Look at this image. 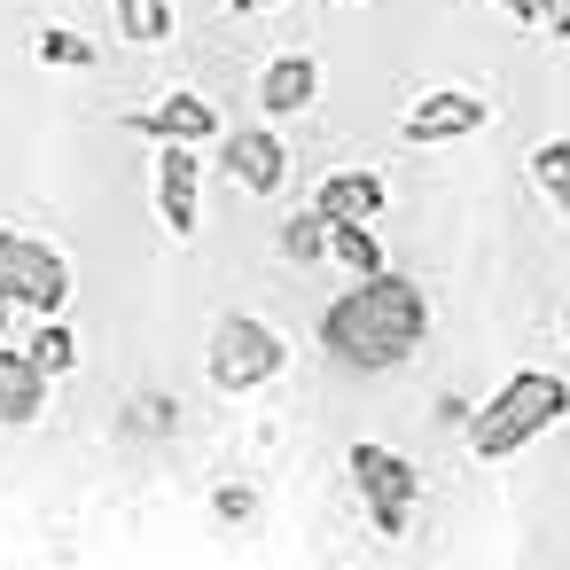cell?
Returning a JSON list of instances; mask_svg holds the SVG:
<instances>
[{
  "label": "cell",
  "mask_w": 570,
  "mask_h": 570,
  "mask_svg": "<svg viewBox=\"0 0 570 570\" xmlns=\"http://www.w3.org/2000/svg\"><path fill=\"white\" fill-rule=\"evenodd\" d=\"M430 344V297L414 274L383 266V274H352L328 305H321V352L352 375H399L414 352Z\"/></svg>",
  "instance_id": "obj_1"
},
{
  "label": "cell",
  "mask_w": 570,
  "mask_h": 570,
  "mask_svg": "<svg viewBox=\"0 0 570 570\" xmlns=\"http://www.w3.org/2000/svg\"><path fill=\"white\" fill-rule=\"evenodd\" d=\"M570 422V375L554 367H515L476 414H469V453L476 461H515L523 445H539L547 430Z\"/></svg>",
  "instance_id": "obj_2"
},
{
  "label": "cell",
  "mask_w": 570,
  "mask_h": 570,
  "mask_svg": "<svg viewBox=\"0 0 570 570\" xmlns=\"http://www.w3.org/2000/svg\"><path fill=\"white\" fill-rule=\"evenodd\" d=\"M282 367H289V344H282L274 321H258V313H243V305L212 321V336H204V375H212V391L243 399V391L282 383Z\"/></svg>",
  "instance_id": "obj_3"
},
{
  "label": "cell",
  "mask_w": 570,
  "mask_h": 570,
  "mask_svg": "<svg viewBox=\"0 0 570 570\" xmlns=\"http://www.w3.org/2000/svg\"><path fill=\"white\" fill-rule=\"evenodd\" d=\"M0 305L63 313L71 305V258L48 235H32V227H0Z\"/></svg>",
  "instance_id": "obj_4"
},
{
  "label": "cell",
  "mask_w": 570,
  "mask_h": 570,
  "mask_svg": "<svg viewBox=\"0 0 570 570\" xmlns=\"http://www.w3.org/2000/svg\"><path fill=\"white\" fill-rule=\"evenodd\" d=\"M344 469H352V492H360L367 523H375L383 539H399V531L414 523V508H422V476H414V461L391 453V445H375V438H360V445L344 453Z\"/></svg>",
  "instance_id": "obj_5"
},
{
  "label": "cell",
  "mask_w": 570,
  "mask_h": 570,
  "mask_svg": "<svg viewBox=\"0 0 570 570\" xmlns=\"http://www.w3.org/2000/svg\"><path fill=\"white\" fill-rule=\"evenodd\" d=\"M219 173L243 188V196H282L289 180V141L274 134V118H250V126H219Z\"/></svg>",
  "instance_id": "obj_6"
},
{
  "label": "cell",
  "mask_w": 570,
  "mask_h": 570,
  "mask_svg": "<svg viewBox=\"0 0 570 570\" xmlns=\"http://www.w3.org/2000/svg\"><path fill=\"white\" fill-rule=\"evenodd\" d=\"M484 126H492V102H484L476 87H430V95L399 118V141L445 149V141H469V134H484Z\"/></svg>",
  "instance_id": "obj_7"
},
{
  "label": "cell",
  "mask_w": 570,
  "mask_h": 570,
  "mask_svg": "<svg viewBox=\"0 0 570 570\" xmlns=\"http://www.w3.org/2000/svg\"><path fill=\"white\" fill-rule=\"evenodd\" d=\"M157 219H165V235H180V243L204 227V149L157 141Z\"/></svg>",
  "instance_id": "obj_8"
},
{
  "label": "cell",
  "mask_w": 570,
  "mask_h": 570,
  "mask_svg": "<svg viewBox=\"0 0 570 570\" xmlns=\"http://www.w3.org/2000/svg\"><path fill=\"white\" fill-rule=\"evenodd\" d=\"M313 102H321V63H313L305 48H282V56L258 63V118L289 126V118H305Z\"/></svg>",
  "instance_id": "obj_9"
},
{
  "label": "cell",
  "mask_w": 570,
  "mask_h": 570,
  "mask_svg": "<svg viewBox=\"0 0 570 570\" xmlns=\"http://www.w3.org/2000/svg\"><path fill=\"white\" fill-rule=\"evenodd\" d=\"M134 134H149V141H188V149H204L227 118H219V102L212 95H196V87H173V95H157L149 110H134L126 118Z\"/></svg>",
  "instance_id": "obj_10"
},
{
  "label": "cell",
  "mask_w": 570,
  "mask_h": 570,
  "mask_svg": "<svg viewBox=\"0 0 570 570\" xmlns=\"http://www.w3.org/2000/svg\"><path fill=\"white\" fill-rule=\"evenodd\" d=\"M48 399H56V375H48L24 344L0 336V430H32V422L48 414Z\"/></svg>",
  "instance_id": "obj_11"
},
{
  "label": "cell",
  "mask_w": 570,
  "mask_h": 570,
  "mask_svg": "<svg viewBox=\"0 0 570 570\" xmlns=\"http://www.w3.org/2000/svg\"><path fill=\"white\" fill-rule=\"evenodd\" d=\"M313 212H321V219H383V212H391V180H383V173H367V165L321 173Z\"/></svg>",
  "instance_id": "obj_12"
},
{
  "label": "cell",
  "mask_w": 570,
  "mask_h": 570,
  "mask_svg": "<svg viewBox=\"0 0 570 570\" xmlns=\"http://www.w3.org/2000/svg\"><path fill=\"white\" fill-rule=\"evenodd\" d=\"M110 24H118L126 48H165V40L180 32L173 0H110Z\"/></svg>",
  "instance_id": "obj_13"
},
{
  "label": "cell",
  "mask_w": 570,
  "mask_h": 570,
  "mask_svg": "<svg viewBox=\"0 0 570 570\" xmlns=\"http://www.w3.org/2000/svg\"><path fill=\"white\" fill-rule=\"evenodd\" d=\"M328 266H344V274H383L391 250L375 243V219H328Z\"/></svg>",
  "instance_id": "obj_14"
},
{
  "label": "cell",
  "mask_w": 570,
  "mask_h": 570,
  "mask_svg": "<svg viewBox=\"0 0 570 570\" xmlns=\"http://www.w3.org/2000/svg\"><path fill=\"white\" fill-rule=\"evenodd\" d=\"M24 352H32V360H40L56 383H63V375L79 367V328H71L63 313H32V336H24Z\"/></svg>",
  "instance_id": "obj_15"
},
{
  "label": "cell",
  "mask_w": 570,
  "mask_h": 570,
  "mask_svg": "<svg viewBox=\"0 0 570 570\" xmlns=\"http://www.w3.org/2000/svg\"><path fill=\"white\" fill-rule=\"evenodd\" d=\"M282 258H289V266H321V258H328V219H321L313 204L282 219Z\"/></svg>",
  "instance_id": "obj_16"
},
{
  "label": "cell",
  "mask_w": 570,
  "mask_h": 570,
  "mask_svg": "<svg viewBox=\"0 0 570 570\" xmlns=\"http://www.w3.org/2000/svg\"><path fill=\"white\" fill-rule=\"evenodd\" d=\"M531 180H539V196L570 219V141H539V149H531Z\"/></svg>",
  "instance_id": "obj_17"
},
{
  "label": "cell",
  "mask_w": 570,
  "mask_h": 570,
  "mask_svg": "<svg viewBox=\"0 0 570 570\" xmlns=\"http://www.w3.org/2000/svg\"><path fill=\"white\" fill-rule=\"evenodd\" d=\"M32 48H40V63H48V71H95V40H87V32H71V24H48Z\"/></svg>",
  "instance_id": "obj_18"
},
{
  "label": "cell",
  "mask_w": 570,
  "mask_h": 570,
  "mask_svg": "<svg viewBox=\"0 0 570 570\" xmlns=\"http://www.w3.org/2000/svg\"><path fill=\"white\" fill-rule=\"evenodd\" d=\"M531 24L547 40H570V0H531Z\"/></svg>",
  "instance_id": "obj_19"
},
{
  "label": "cell",
  "mask_w": 570,
  "mask_h": 570,
  "mask_svg": "<svg viewBox=\"0 0 570 570\" xmlns=\"http://www.w3.org/2000/svg\"><path fill=\"white\" fill-rule=\"evenodd\" d=\"M250 508H258V492H250V484H219V523H243Z\"/></svg>",
  "instance_id": "obj_20"
},
{
  "label": "cell",
  "mask_w": 570,
  "mask_h": 570,
  "mask_svg": "<svg viewBox=\"0 0 570 570\" xmlns=\"http://www.w3.org/2000/svg\"><path fill=\"white\" fill-rule=\"evenodd\" d=\"M227 9H235V17H274L282 0H227Z\"/></svg>",
  "instance_id": "obj_21"
},
{
  "label": "cell",
  "mask_w": 570,
  "mask_h": 570,
  "mask_svg": "<svg viewBox=\"0 0 570 570\" xmlns=\"http://www.w3.org/2000/svg\"><path fill=\"white\" fill-rule=\"evenodd\" d=\"M500 17H515V24H531V0H492Z\"/></svg>",
  "instance_id": "obj_22"
},
{
  "label": "cell",
  "mask_w": 570,
  "mask_h": 570,
  "mask_svg": "<svg viewBox=\"0 0 570 570\" xmlns=\"http://www.w3.org/2000/svg\"><path fill=\"white\" fill-rule=\"evenodd\" d=\"M9 321H17V305H0V336H9Z\"/></svg>",
  "instance_id": "obj_23"
},
{
  "label": "cell",
  "mask_w": 570,
  "mask_h": 570,
  "mask_svg": "<svg viewBox=\"0 0 570 570\" xmlns=\"http://www.w3.org/2000/svg\"><path fill=\"white\" fill-rule=\"evenodd\" d=\"M336 9H360V0H336Z\"/></svg>",
  "instance_id": "obj_24"
},
{
  "label": "cell",
  "mask_w": 570,
  "mask_h": 570,
  "mask_svg": "<svg viewBox=\"0 0 570 570\" xmlns=\"http://www.w3.org/2000/svg\"><path fill=\"white\" fill-rule=\"evenodd\" d=\"M562 336H570V321H562Z\"/></svg>",
  "instance_id": "obj_25"
}]
</instances>
